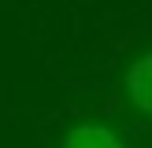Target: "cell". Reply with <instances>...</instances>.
Listing matches in <instances>:
<instances>
[{
    "label": "cell",
    "instance_id": "cell-1",
    "mask_svg": "<svg viewBox=\"0 0 152 148\" xmlns=\"http://www.w3.org/2000/svg\"><path fill=\"white\" fill-rule=\"evenodd\" d=\"M126 96L141 115H152V52L137 56L126 70Z\"/></svg>",
    "mask_w": 152,
    "mask_h": 148
},
{
    "label": "cell",
    "instance_id": "cell-2",
    "mask_svg": "<svg viewBox=\"0 0 152 148\" xmlns=\"http://www.w3.org/2000/svg\"><path fill=\"white\" fill-rule=\"evenodd\" d=\"M63 148H123V137L104 122H78L67 130Z\"/></svg>",
    "mask_w": 152,
    "mask_h": 148
}]
</instances>
